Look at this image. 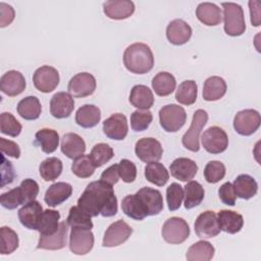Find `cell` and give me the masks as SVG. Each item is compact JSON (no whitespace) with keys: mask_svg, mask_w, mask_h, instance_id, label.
<instances>
[{"mask_svg":"<svg viewBox=\"0 0 261 261\" xmlns=\"http://www.w3.org/2000/svg\"><path fill=\"white\" fill-rule=\"evenodd\" d=\"M191 37L192 28L184 19H173L166 28V38L173 45H184L191 39Z\"/></svg>","mask_w":261,"mask_h":261,"instance_id":"20","label":"cell"},{"mask_svg":"<svg viewBox=\"0 0 261 261\" xmlns=\"http://www.w3.org/2000/svg\"><path fill=\"white\" fill-rule=\"evenodd\" d=\"M207 121L208 114L204 109H198L194 112L191 126L181 138V143L186 149L192 152H198L200 150L199 137Z\"/></svg>","mask_w":261,"mask_h":261,"instance_id":"6","label":"cell"},{"mask_svg":"<svg viewBox=\"0 0 261 261\" xmlns=\"http://www.w3.org/2000/svg\"><path fill=\"white\" fill-rule=\"evenodd\" d=\"M145 177L151 184L163 187L169 179V173L163 164L159 162H151L145 167Z\"/></svg>","mask_w":261,"mask_h":261,"instance_id":"39","label":"cell"},{"mask_svg":"<svg viewBox=\"0 0 261 261\" xmlns=\"http://www.w3.org/2000/svg\"><path fill=\"white\" fill-rule=\"evenodd\" d=\"M186 110L176 104H168L159 110V122L161 127L167 133L179 130L186 123Z\"/></svg>","mask_w":261,"mask_h":261,"instance_id":"4","label":"cell"},{"mask_svg":"<svg viewBox=\"0 0 261 261\" xmlns=\"http://www.w3.org/2000/svg\"><path fill=\"white\" fill-rule=\"evenodd\" d=\"M92 162L96 167H100L107 163L114 156L113 149L106 143L96 144L89 154Z\"/></svg>","mask_w":261,"mask_h":261,"instance_id":"45","label":"cell"},{"mask_svg":"<svg viewBox=\"0 0 261 261\" xmlns=\"http://www.w3.org/2000/svg\"><path fill=\"white\" fill-rule=\"evenodd\" d=\"M135 152L138 158L145 162H157L161 159L163 149L159 141L154 138L140 139L135 145Z\"/></svg>","mask_w":261,"mask_h":261,"instance_id":"13","label":"cell"},{"mask_svg":"<svg viewBox=\"0 0 261 261\" xmlns=\"http://www.w3.org/2000/svg\"><path fill=\"white\" fill-rule=\"evenodd\" d=\"M91 217L92 216H90L87 212H85L79 206H72L69 209L66 222L70 227H83V228L92 229L93 222Z\"/></svg>","mask_w":261,"mask_h":261,"instance_id":"43","label":"cell"},{"mask_svg":"<svg viewBox=\"0 0 261 261\" xmlns=\"http://www.w3.org/2000/svg\"><path fill=\"white\" fill-rule=\"evenodd\" d=\"M161 234L166 243L178 245L184 243L189 238L190 227L184 218L173 216L164 222Z\"/></svg>","mask_w":261,"mask_h":261,"instance_id":"5","label":"cell"},{"mask_svg":"<svg viewBox=\"0 0 261 261\" xmlns=\"http://www.w3.org/2000/svg\"><path fill=\"white\" fill-rule=\"evenodd\" d=\"M103 11L107 17L121 20L129 17L135 12V4L129 0H110L104 2Z\"/></svg>","mask_w":261,"mask_h":261,"instance_id":"21","label":"cell"},{"mask_svg":"<svg viewBox=\"0 0 261 261\" xmlns=\"http://www.w3.org/2000/svg\"><path fill=\"white\" fill-rule=\"evenodd\" d=\"M195 232L201 239H211L220 232L217 215L213 211L202 212L194 223Z\"/></svg>","mask_w":261,"mask_h":261,"instance_id":"15","label":"cell"},{"mask_svg":"<svg viewBox=\"0 0 261 261\" xmlns=\"http://www.w3.org/2000/svg\"><path fill=\"white\" fill-rule=\"evenodd\" d=\"M197 18L208 27L217 25L221 22V10L220 8L211 2H202L196 8Z\"/></svg>","mask_w":261,"mask_h":261,"instance_id":"26","label":"cell"},{"mask_svg":"<svg viewBox=\"0 0 261 261\" xmlns=\"http://www.w3.org/2000/svg\"><path fill=\"white\" fill-rule=\"evenodd\" d=\"M197 97H198V86L195 81L189 80V81H184L181 84H179L175 93V99L178 103L189 106L196 102Z\"/></svg>","mask_w":261,"mask_h":261,"instance_id":"40","label":"cell"},{"mask_svg":"<svg viewBox=\"0 0 261 261\" xmlns=\"http://www.w3.org/2000/svg\"><path fill=\"white\" fill-rule=\"evenodd\" d=\"M59 219L60 214L58 211L53 209H46L43 211L37 230L40 232V234L43 236H49L57 231L59 227Z\"/></svg>","mask_w":261,"mask_h":261,"instance_id":"37","label":"cell"},{"mask_svg":"<svg viewBox=\"0 0 261 261\" xmlns=\"http://www.w3.org/2000/svg\"><path fill=\"white\" fill-rule=\"evenodd\" d=\"M62 168V161L59 158L49 157L41 162L39 166V172L44 180L53 181L60 176Z\"/></svg>","mask_w":261,"mask_h":261,"instance_id":"38","label":"cell"},{"mask_svg":"<svg viewBox=\"0 0 261 261\" xmlns=\"http://www.w3.org/2000/svg\"><path fill=\"white\" fill-rule=\"evenodd\" d=\"M121 209L126 216L135 220H143L147 217V214L136 194L127 195L122 199Z\"/></svg>","mask_w":261,"mask_h":261,"instance_id":"41","label":"cell"},{"mask_svg":"<svg viewBox=\"0 0 261 261\" xmlns=\"http://www.w3.org/2000/svg\"><path fill=\"white\" fill-rule=\"evenodd\" d=\"M67 231H68V224L64 221L60 222L57 231L49 236L40 234L39 242H38V249L42 250H60L66 246L67 242Z\"/></svg>","mask_w":261,"mask_h":261,"instance_id":"19","label":"cell"},{"mask_svg":"<svg viewBox=\"0 0 261 261\" xmlns=\"http://www.w3.org/2000/svg\"><path fill=\"white\" fill-rule=\"evenodd\" d=\"M101 119L100 109L93 104H86L80 107L75 113V122L84 127L91 128L96 126Z\"/></svg>","mask_w":261,"mask_h":261,"instance_id":"31","label":"cell"},{"mask_svg":"<svg viewBox=\"0 0 261 261\" xmlns=\"http://www.w3.org/2000/svg\"><path fill=\"white\" fill-rule=\"evenodd\" d=\"M96 166L92 162L90 155H82L75 158L71 164V171L81 178H88L93 175Z\"/></svg>","mask_w":261,"mask_h":261,"instance_id":"44","label":"cell"},{"mask_svg":"<svg viewBox=\"0 0 261 261\" xmlns=\"http://www.w3.org/2000/svg\"><path fill=\"white\" fill-rule=\"evenodd\" d=\"M205 192L201 184L195 180H190L184 190V199H185V208L192 209L200 205L204 199Z\"/></svg>","mask_w":261,"mask_h":261,"instance_id":"36","label":"cell"},{"mask_svg":"<svg viewBox=\"0 0 261 261\" xmlns=\"http://www.w3.org/2000/svg\"><path fill=\"white\" fill-rule=\"evenodd\" d=\"M261 117L255 109H244L239 111L233 118V128L241 136H251L260 126Z\"/></svg>","mask_w":261,"mask_h":261,"instance_id":"7","label":"cell"},{"mask_svg":"<svg viewBox=\"0 0 261 261\" xmlns=\"http://www.w3.org/2000/svg\"><path fill=\"white\" fill-rule=\"evenodd\" d=\"M61 152L70 159H75L84 155L86 143L84 139L75 133H67L61 139Z\"/></svg>","mask_w":261,"mask_h":261,"instance_id":"24","label":"cell"},{"mask_svg":"<svg viewBox=\"0 0 261 261\" xmlns=\"http://www.w3.org/2000/svg\"><path fill=\"white\" fill-rule=\"evenodd\" d=\"M129 103L136 108L148 110L154 104L153 93L145 85H136L130 90Z\"/></svg>","mask_w":261,"mask_h":261,"instance_id":"28","label":"cell"},{"mask_svg":"<svg viewBox=\"0 0 261 261\" xmlns=\"http://www.w3.org/2000/svg\"><path fill=\"white\" fill-rule=\"evenodd\" d=\"M227 90L225 81L217 75L208 77L203 85V99L206 101H216L221 99Z\"/></svg>","mask_w":261,"mask_h":261,"instance_id":"29","label":"cell"},{"mask_svg":"<svg viewBox=\"0 0 261 261\" xmlns=\"http://www.w3.org/2000/svg\"><path fill=\"white\" fill-rule=\"evenodd\" d=\"M36 143L46 154L53 153L59 144V135L52 128H41L35 135Z\"/></svg>","mask_w":261,"mask_h":261,"instance_id":"35","label":"cell"},{"mask_svg":"<svg viewBox=\"0 0 261 261\" xmlns=\"http://www.w3.org/2000/svg\"><path fill=\"white\" fill-rule=\"evenodd\" d=\"M171 175L181 181H190L194 178L198 171V165L190 158L179 157L172 161L169 166Z\"/></svg>","mask_w":261,"mask_h":261,"instance_id":"22","label":"cell"},{"mask_svg":"<svg viewBox=\"0 0 261 261\" xmlns=\"http://www.w3.org/2000/svg\"><path fill=\"white\" fill-rule=\"evenodd\" d=\"M71 185L64 181H58L51 185L47 189L44 196V200L48 206L56 207L63 203L65 200H67L71 196Z\"/></svg>","mask_w":261,"mask_h":261,"instance_id":"25","label":"cell"},{"mask_svg":"<svg viewBox=\"0 0 261 261\" xmlns=\"http://www.w3.org/2000/svg\"><path fill=\"white\" fill-rule=\"evenodd\" d=\"M42 213H43L42 205L40 204V202L34 200L25 203L18 210V219L24 227L29 229L37 230Z\"/></svg>","mask_w":261,"mask_h":261,"instance_id":"23","label":"cell"},{"mask_svg":"<svg viewBox=\"0 0 261 261\" xmlns=\"http://www.w3.org/2000/svg\"><path fill=\"white\" fill-rule=\"evenodd\" d=\"M18 236L8 226H2L0 228V252L2 255H8L13 253L18 248Z\"/></svg>","mask_w":261,"mask_h":261,"instance_id":"42","label":"cell"},{"mask_svg":"<svg viewBox=\"0 0 261 261\" xmlns=\"http://www.w3.org/2000/svg\"><path fill=\"white\" fill-rule=\"evenodd\" d=\"M25 89V79L20 71L8 70L0 79V90L9 97L19 95Z\"/></svg>","mask_w":261,"mask_h":261,"instance_id":"18","label":"cell"},{"mask_svg":"<svg viewBox=\"0 0 261 261\" xmlns=\"http://www.w3.org/2000/svg\"><path fill=\"white\" fill-rule=\"evenodd\" d=\"M119 178V173H118V164H113L111 166H109L108 168H106L101 176H100V180L110 185V186H114Z\"/></svg>","mask_w":261,"mask_h":261,"instance_id":"57","label":"cell"},{"mask_svg":"<svg viewBox=\"0 0 261 261\" xmlns=\"http://www.w3.org/2000/svg\"><path fill=\"white\" fill-rule=\"evenodd\" d=\"M24 204L34 201L39 194V185L36 180L32 178H25L20 182L19 186Z\"/></svg>","mask_w":261,"mask_h":261,"instance_id":"52","label":"cell"},{"mask_svg":"<svg viewBox=\"0 0 261 261\" xmlns=\"http://www.w3.org/2000/svg\"><path fill=\"white\" fill-rule=\"evenodd\" d=\"M74 108L72 96L66 92L54 94L50 100V113L53 117L62 119L68 117Z\"/></svg>","mask_w":261,"mask_h":261,"instance_id":"17","label":"cell"},{"mask_svg":"<svg viewBox=\"0 0 261 261\" xmlns=\"http://www.w3.org/2000/svg\"><path fill=\"white\" fill-rule=\"evenodd\" d=\"M96 79L89 72H80L73 75L67 85L68 93L74 98L91 96L96 90Z\"/></svg>","mask_w":261,"mask_h":261,"instance_id":"10","label":"cell"},{"mask_svg":"<svg viewBox=\"0 0 261 261\" xmlns=\"http://www.w3.org/2000/svg\"><path fill=\"white\" fill-rule=\"evenodd\" d=\"M118 173L122 181L129 184L137 177V167L134 162L128 159H121L118 163Z\"/></svg>","mask_w":261,"mask_h":261,"instance_id":"51","label":"cell"},{"mask_svg":"<svg viewBox=\"0 0 261 261\" xmlns=\"http://www.w3.org/2000/svg\"><path fill=\"white\" fill-rule=\"evenodd\" d=\"M94 246V233L91 229L71 227L69 234V250L75 255L88 254Z\"/></svg>","mask_w":261,"mask_h":261,"instance_id":"9","label":"cell"},{"mask_svg":"<svg viewBox=\"0 0 261 261\" xmlns=\"http://www.w3.org/2000/svg\"><path fill=\"white\" fill-rule=\"evenodd\" d=\"M225 175V166L217 160L209 161L204 168V177L209 184H216Z\"/></svg>","mask_w":261,"mask_h":261,"instance_id":"47","label":"cell"},{"mask_svg":"<svg viewBox=\"0 0 261 261\" xmlns=\"http://www.w3.org/2000/svg\"><path fill=\"white\" fill-rule=\"evenodd\" d=\"M184 199L182 187L177 182H172L166 189V202L169 211H175L181 206Z\"/></svg>","mask_w":261,"mask_h":261,"instance_id":"49","label":"cell"},{"mask_svg":"<svg viewBox=\"0 0 261 261\" xmlns=\"http://www.w3.org/2000/svg\"><path fill=\"white\" fill-rule=\"evenodd\" d=\"M250 14H251V23L254 27L260 25V2L256 0L249 1Z\"/></svg>","mask_w":261,"mask_h":261,"instance_id":"58","label":"cell"},{"mask_svg":"<svg viewBox=\"0 0 261 261\" xmlns=\"http://www.w3.org/2000/svg\"><path fill=\"white\" fill-rule=\"evenodd\" d=\"M20 122L10 113L3 112L0 115V132L10 137H17L21 132Z\"/></svg>","mask_w":261,"mask_h":261,"instance_id":"46","label":"cell"},{"mask_svg":"<svg viewBox=\"0 0 261 261\" xmlns=\"http://www.w3.org/2000/svg\"><path fill=\"white\" fill-rule=\"evenodd\" d=\"M0 203L4 208L9 209V210L15 209L19 205L24 204L19 187L14 188L6 193H3L0 196Z\"/></svg>","mask_w":261,"mask_h":261,"instance_id":"50","label":"cell"},{"mask_svg":"<svg viewBox=\"0 0 261 261\" xmlns=\"http://www.w3.org/2000/svg\"><path fill=\"white\" fill-rule=\"evenodd\" d=\"M127 132V120L122 113H114L103 122V133L111 140L121 141L126 137Z\"/></svg>","mask_w":261,"mask_h":261,"instance_id":"16","label":"cell"},{"mask_svg":"<svg viewBox=\"0 0 261 261\" xmlns=\"http://www.w3.org/2000/svg\"><path fill=\"white\" fill-rule=\"evenodd\" d=\"M132 233L133 228L125 221L119 219L111 223L106 229L103 237L102 246L106 248L117 247L126 242Z\"/></svg>","mask_w":261,"mask_h":261,"instance_id":"12","label":"cell"},{"mask_svg":"<svg viewBox=\"0 0 261 261\" xmlns=\"http://www.w3.org/2000/svg\"><path fill=\"white\" fill-rule=\"evenodd\" d=\"M77 206L90 216L111 217L117 213V199L112 186L102 181H92L77 200Z\"/></svg>","mask_w":261,"mask_h":261,"instance_id":"1","label":"cell"},{"mask_svg":"<svg viewBox=\"0 0 261 261\" xmlns=\"http://www.w3.org/2000/svg\"><path fill=\"white\" fill-rule=\"evenodd\" d=\"M17 113L25 120L38 119L41 115L42 106L39 99L35 96H28L17 104Z\"/></svg>","mask_w":261,"mask_h":261,"instance_id":"32","label":"cell"},{"mask_svg":"<svg viewBox=\"0 0 261 261\" xmlns=\"http://www.w3.org/2000/svg\"><path fill=\"white\" fill-rule=\"evenodd\" d=\"M1 187L3 188L7 184H11L14 178V171L10 161H7L4 156H2L1 164Z\"/></svg>","mask_w":261,"mask_h":261,"instance_id":"56","label":"cell"},{"mask_svg":"<svg viewBox=\"0 0 261 261\" xmlns=\"http://www.w3.org/2000/svg\"><path fill=\"white\" fill-rule=\"evenodd\" d=\"M218 196H219V199L221 200V202H222L223 204L228 205V206H234L237 196H236V194H234L232 184H230L229 181L224 182V184L219 188V190H218Z\"/></svg>","mask_w":261,"mask_h":261,"instance_id":"53","label":"cell"},{"mask_svg":"<svg viewBox=\"0 0 261 261\" xmlns=\"http://www.w3.org/2000/svg\"><path fill=\"white\" fill-rule=\"evenodd\" d=\"M224 32L231 37H238L245 33L246 22L244 11L241 5L233 2H223Z\"/></svg>","mask_w":261,"mask_h":261,"instance_id":"3","label":"cell"},{"mask_svg":"<svg viewBox=\"0 0 261 261\" xmlns=\"http://www.w3.org/2000/svg\"><path fill=\"white\" fill-rule=\"evenodd\" d=\"M202 145L210 154H220L228 146V137L219 126H210L202 136Z\"/></svg>","mask_w":261,"mask_h":261,"instance_id":"8","label":"cell"},{"mask_svg":"<svg viewBox=\"0 0 261 261\" xmlns=\"http://www.w3.org/2000/svg\"><path fill=\"white\" fill-rule=\"evenodd\" d=\"M215 253L214 247L207 241H199L193 244L187 251L188 261H209Z\"/></svg>","mask_w":261,"mask_h":261,"instance_id":"34","label":"cell"},{"mask_svg":"<svg viewBox=\"0 0 261 261\" xmlns=\"http://www.w3.org/2000/svg\"><path fill=\"white\" fill-rule=\"evenodd\" d=\"M0 149L1 152L5 155H8L13 158H19L20 149L18 145L10 140H6L4 138H0Z\"/></svg>","mask_w":261,"mask_h":261,"instance_id":"54","label":"cell"},{"mask_svg":"<svg viewBox=\"0 0 261 261\" xmlns=\"http://www.w3.org/2000/svg\"><path fill=\"white\" fill-rule=\"evenodd\" d=\"M175 86V77L167 71L158 72L152 80V88L156 95L160 97L170 95L174 91Z\"/></svg>","mask_w":261,"mask_h":261,"instance_id":"33","label":"cell"},{"mask_svg":"<svg viewBox=\"0 0 261 261\" xmlns=\"http://www.w3.org/2000/svg\"><path fill=\"white\" fill-rule=\"evenodd\" d=\"M217 219L220 230L231 234L239 232L244 225L243 216L232 210H220L218 212Z\"/></svg>","mask_w":261,"mask_h":261,"instance_id":"27","label":"cell"},{"mask_svg":"<svg viewBox=\"0 0 261 261\" xmlns=\"http://www.w3.org/2000/svg\"><path fill=\"white\" fill-rule=\"evenodd\" d=\"M123 64L133 73H147L154 65L153 52L147 44L134 43L124 50Z\"/></svg>","mask_w":261,"mask_h":261,"instance_id":"2","label":"cell"},{"mask_svg":"<svg viewBox=\"0 0 261 261\" xmlns=\"http://www.w3.org/2000/svg\"><path fill=\"white\" fill-rule=\"evenodd\" d=\"M153 120L152 112L149 110H136L130 114V126L135 132L147 129Z\"/></svg>","mask_w":261,"mask_h":261,"instance_id":"48","label":"cell"},{"mask_svg":"<svg viewBox=\"0 0 261 261\" xmlns=\"http://www.w3.org/2000/svg\"><path fill=\"white\" fill-rule=\"evenodd\" d=\"M147 216H154L163 210V198L158 190L144 187L136 193Z\"/></svg>","mask_w":261,"mask_h":261,"instance_id":"14","label":"cell"},{"mask_svg":"<svg viewBox=\"0 0 261 261\" xmlns=\"http://www.w3.org/2000/svg\"><path fill=\"white\" fill-rule=\"evenodd\" d=\"M14 15L15 13L12 6L4 2H0V27L1 28L9 25L13 21Z\"/></svg>","mask_w":261,"mask_h":261,"instance_id":"55","label":"cell"},{"mask_svg":"<svg viewBox=\"0 0 261 261\" xmlns=\"http://www.w3.org/2000/svg\"><path fill=\"white\" fill-rule=\"evenodd\" d=\"M60 81L59 72L56 68L43 65L36 69L33 75L35 88L42 93H50L56 89Z\"/></svg>","mask_w":261,"mask_h":261,"instance_id":"11","label":"cell"},{"mask_svg":"<svg viewBox=\"0 0 261 261\" xmlns=\"http://www.w3.org/2000/svg\"><path fill=\"white\" fill-rule=\"evenodd\" d=\"M233 191L237 197L249 200L253 198L258 191V184L254 177L249 174H240L234 179L233 184Z\"/></svg>","mask_w":261,"mask_h":261,"instance_id":"30","label":"cell"}]
</instances>
